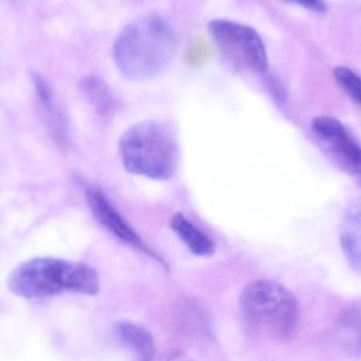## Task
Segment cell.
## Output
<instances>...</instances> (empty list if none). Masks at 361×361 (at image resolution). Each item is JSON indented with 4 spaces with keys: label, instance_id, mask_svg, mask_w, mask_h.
Here are the masks:
<instances>
[{
    "label": "cell",
    "instance_id": "6da1fadb",
    "mask_svg": "<svg viewBox=\"0 0 361 361\" xmlns=\"http://www.w3.org/2000/svg\"><path fill=\"white\" fill-rule=\"evenodd\" d=\"M178 51L175 27L164 17H137L118 34L114 59L123 75L133 80H148L162 74Z\"/></svg>",
    "mask_w": 361,
    "mask_h": 361
},
{
    "label": "cell",
    "instance_id": "7a4b0ae2",
    "mask_svg": "<svg viewBox=\"0 0 361 361\" xmlns=\"http://www.w3.org/2000/svg\"><path fill=\"white\" fill-rule=\"evenodd\" d=\"M120 154L128 173L150 180L171 179L179 167L177 135L159 121H144L130 127L121 137Z\"/></svg>",
    "mask_w": 361,
    "mask_h": 361
},
{
    "label": "cell",
    "instance_id": "3957f363",
    "mask_svg": "<svg viewBox=\"0 0 361 361\" xmlns=\"http://www.w3.org/2000/svg\"><path fill=\"white\" fill-rule=\"evenodd\" d=\"M241 309L248 322L278 341L292 338L300 322L296 297L273 280H255L241 295Z\"/></svg>",
    "mask_w": 361,
    "mask_h": 361
},
{
    "label": "cell",
    "instance_id": "277c9868",
    "mask_svg": "<svg viewBox=\"0 0 361 361\" xmlns=\"http://www.w3.org/2000/svg\"><path fill=\"white\" fill-rule=\"evenodd\" d=\"M208 32L221 54L233 67L254 73H267V48L254 27L237 21L214 19L208 23Z\"/></svg>",
    "mask_w": 361,
    "mask_h": 361
},
{
    "label": "cell",
    "instance_id": "5b68a950",
    "mask_svg": "<svg viewBox=\"0 0 361 361\" xmlns=\"http://www.w3.org/2000/svg\"><path fill=\"white\" fill-rule=\"evenodd\" d=\"M65 260L38 257L21 263L8 278L11 293L25 299H42L66 292Z\"/></svg>",
    "mask_w": 361,
    "mask_h": 361
},
{
    "label": "cell",
    "instance_id": "8992f818",
    "mask_svg": "<svg viewBox=\"0 0 361 361\" xmlns=\"http://www.w3.org/2000/svg\"><path fill=\"white\" fill-rule=\"evenodd\" d=\"M312 133L324 154L345 173L361 179V143L337 118H314Z\"/></svg>",
    "mask_w": 361,
    "mask_h": 361
},
{
    "label": "cell",
    "instance_id": "52a82bcc",
    "mask_svg": "<svg viewBox=\"0 0 361 361\" xmlns=\"http://www.w3.org/2000/svg\"><path fill=\"white\" fill-rule=\"evenodd\" d=\"M86 199L89 207L99 224L126 245L140 250L148 256L161 261L160 257L145 243L141 235L125 220L107 195L97 187L86 188Z\"/></svg>",
    "mask_w": 361,
    "mask_h": 361
},
{
    "label": "cell",
    "instance_id": "ba28073f",
    "mask_svg": "<svg viewBox=\"0 0 361 361\" xmlns=\"http://www.w3.org/2000/svg\"><path fill=\"white\" fill-rule=\"evenodd\" d=\"M339 240L350 267L361 276V197L345 208L339 226Z\"/></svg>",
    "mask_w": 361,
    "mask_h": 361
},
{
    "label": "cell",
    "instance_id": "9c48e42d",
    "mask_svg": "<svg viewBox=\"0 0 361 361\" xmlns=\"http://www.w3.org/2000/svg\"><path fill=\"white\" fill-rule=\"evenodd\" d=\"M116 335L133 361L154 360L156 345L152 334L146 329L133 322H120L116 326Z\"/></svg>",
    "mask_w": 361,
    "mask_h": 361
},
{
    "label": "cell",
    "instance_id": "30bf717a",
    "mask_svg": "<svg viewBox=\"0 0 361 361\" xmlns=\"http://www.w3.org/2000/svg\"><path fill=\"white\" fill-rule=\"evenodd\" d=\"M171 227L195 256L205 258L212 256L216 252V245L212 240L182 212L171 216Z\"/></svg>",
    "mask_w": 361,
    "mask_h": 361
},
{
    "label": "cell",
    "instance_id": "8fae6325",
    "mask_svg": "<svg viewBox=\"0 0 361 361\" xmlns=\"http://www.w3.org/2000/svg\"><path fill=\"white\" fill-rule=\"evenodd\" d=\"M80 90L89 105L101 116H108L114 110V97L105 80L99 76L87 75L80 80Z\"/></svg>",
    "mask_w": 361,
    "mask_h": 361
},
{
    "label": "cell",
    "instance_id": "7c38bea8",
    "mask_svg": "<svg viewBox=\"0 0 361 361\" xmlns=\"http://www.w3.org/2000/svg\"><path fill=\"white\" fill-rule=\"evenodd\" d=\"M337 331L345 347L361 354V302H355L341 313Z\"/></svg>",
    "mask_w": 361,
    "mask_h": 361
},
{
    "label": "cell",
    "instance_id": "4fadbf2b",
    "mask_svg": "<svg viewBox=\"0 0 361 361\" xmlns=\"http://www.w3.org/2000/svg\"><path fill=\"white\" fill-rule=\"evenodd\" d=\"M335 80L352 101L361 107V76L347 67H338L334 71Z\"/></svg>",
    "mask_w": 361,
    "mask_h": 361
},
{
    "label": "cell",
    "instance_id": "5bb4252c",
    "mask_svg": "<svg viewBox=\"0 0 361 361\" xmlns=\"http://www.w3.org/2000/svg\"><path fill=\"white\" fill-rule=\"evenodd\" d=\"M286 1L318 13L326 12V10L324 0H286Z\"/></svg>",
    "mask_w": 361,
    "mask_h": 361
},
{
    "label": "cell",
    "instance_id": "9a60e30c",
    "mask_svg": "<svg viewBox=\"0 0 361 361\" xmlns=\"http://www.w3.org/2000/svg\"><path fill=\"white\" fill-rule=\"evenodd\" d=\"M171 361H190L188 358L184 357V356H177V357L173 358Z\"/></svg>",
    "mask_w": 361,
    "mask_h": 361
}]
</instances>
